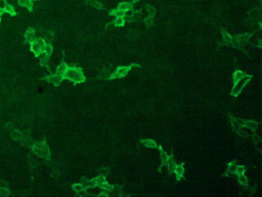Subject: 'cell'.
Instances as JSON below:
<instances>
[{
  "label": "cell",
  "mask_w": 262,
  "mask_h": 197,
  "mask_svg": "<svg viewBox=\"0 0 262 197\" xmlns=\"http://www.w3.org/2000/svg\"><path fill=\"white\" fill-rule=\"evenodd\" d=\"M31 49L35 53V55H39L44 51V48L46 46L45 41L42 39H35L31 43Z\"/></svg>",
  "instance_id": "1"
},
{
  "label": "cell",
  "mask_w": 262,
  "mask_h": 197,
  "mask_svg": "<svg viewBox=\"0 0 262 197\" xmlns=\"http://www.w3.org/2000/svg\"><path fill=\"white\" fill-rule=\"evenodd\" d=\"M35 40V30L32 28H29L27 32L25 33V42L32 43V42Z\"/></svg>",
  "instance_id": "2"
},
{
  "label": "cell",
  "mask_w": 262,
  "mask_h": 197,
  "mask_svg": "<svg viewBox=\"0 0 262 197\" xmlns=\"http://www.w3.org/2000/svg\"><path fill=\"white\" fill-rule=\"evenodd\" d=\"M18 4L21 6L25 7L26 9H29V11H32V6H33V2L32 0H18Z\"/></svg>",
  "instance_id": "3"
},
{
  "label": "cell",
  "mask_w": 262,
  "mask_h": 197,
  "mask_svg": "<svg viewBox=\"0 0 262 197\" xmlns=\"http://www.w3.org/2000/svg\"><path fill=\"white\" fill-rule=\"evenodd\" d=\"M3 9H4L5 12H7V13H9L11 16H14L16 15V12L15 11V8L13 7V5H12L9 4L7 2L5 3V6Z\"/></svg>",
  "instance_id": "4"
},
{
  "label": "cell",
  "mask_w": 262,
  "mask_h": 197,
  "mask_svg": "<svg viewBox=\"0 0 262 197\" xmlns=\"http://www.w3.org/2000/svg\"><path fill=\"white\" fill-rule=\"evenodd\" d=\"M5 12H4V9H3V8H0V16H1V15H2V14L4 13Z\"/></svg>",
  "instance_id": "5"
},
{
  "label": "cell",
  "mask_w": 262,
  "mask_h": 197,
  "mask_svg": "<svg viewBox=\"0 0 262 197\" xmlns=\"http://www.w3.org/2000/svg\"><path fill=\"white\" fill-rule=\"evenodd\" d=\"M32 2H34V1H38V0H32Z\"/></svg>",
  "instance_id": "6"
},
{
  "label": "cell",
  "mask_w": 262,
  "mask_h": 197,
  "mask_svg": "<svg viewBox=\"0 0 262 197\" xmlns=\"http://www.w3.org/2000/svg\"><path fill=\"white\" fill-rule=\"evenodd\" d=\"M0 22H1V17H0Z\"/></svg>",
  "instance_id": "7"
}]
</instances>
